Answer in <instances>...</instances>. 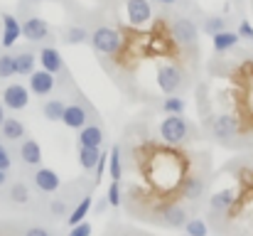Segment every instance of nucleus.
Masks as SVG:
<instances>
[{
    "label": "nucleus",
    "instance_id": "19",
    "mask_svg": "<svg viewBox=\"0 0 253 236\" xmlns=\"http://www.w3.org/2000/svg\"><path fill=\"white\" fill-rule=\"evenodd\" d=\"M0 138H5L10 143H20L25 138V123L20 118H7L5 116V121L0 126Z\"/></svg>",
    "mask_w": 253,
    "mask_h": 236
},
{
    "label": "nucleus",
    "instance_id": "17",
    "mask_svg": "<svg viewBox=\"0 0 253 236\" xmlns=\"http://www.w3.org/2000/svg\"><path fill=\"white\" fill-rule=\"evenodd\" d=\"M103 128L96 126V123H86L84 128H79V145H86V148H101L103 145Z\"/></svg>",
    "mask_w": 253,
    "mask_h": 236
},
{
    "label": "nucleus",
    "instance_id": "5",
    "mask_svg": "<svg viewBox=\"0 0 253 236\" xmlns=\"http://www.w3.org/2000/svg\"><path fill=\"white\" fill-rule=\"evenodd\" d=\"M182 72L174 67V64H158V72H155V81H158V86H160V91L163 94H177L179 89H182Z\"/></svg>",
    "mask_w": 253,
    "mask_h": 236
},
{
    "label": "nucleus",
    "instance_id": "27",
    "mask_svg": "<svg viewBox=\"0 0 253 236\" xmlns=\"http://www.w3.org/2000/svg\"><path fill=\"white\" fill-rule=\"evenodd\" d=\"M221 30H226V20L221 17V15H209V17H204V22H202V32L204 35H216V32H221Z\"/></svg>",
    "mask_w": 253,
    "mask_h": 236
},
{
    "label": "nucleus",
    "instance_id": "28",
    "mask_svg": "<svg viewBox=\"0 0 253 236\" xmlns=\"http://www.w3.org/2000/svg\"><path fill=\"white\" fill-rule=\"evenodd\" d=\"M182 229L189 236H209V227H207L204 219H187V224Z\"/></svg>",
    "mask_w": 253,
    "mask_h": 236
},
{
    "label": "nucleus",
    "instance_id": "3",
    "mask_svg": "<svg viewBox=\"0 0 253 236\" xmlns=\"http://www.w3.org/2000/svg\"><path fill=\"white\" fill-rule=\"evenodd\" d=\"M169 32L174 37V42L179 47H197L199 40V27L189 20V17H174L169 22Z\"/></svg>",
    "mask_w": 253,
    "mask_h": 236
},
{
    "label": "nucleus",
    "instance_id": "26",
    "mask_svg": "<svg viewBox=\"0 0 253 236\" xmlns=\"http://www.w3.org/2000/svg\"><path fill=\"white\" fill-rule=\"evenodd\" d=\"M108 172H111V180L121 182L123 180V165H121V148L113 145V150L108 153Z\"/></svg>",
    "mask_w": 253,
    "mask_h": 236
},
{
    "label": "nucleus",
    "instance_id": "18",
    "mask_svg": "<svg viewBox=\"0 0 253 236\" xmlns=\"http://www.w3.org/2000/svg\"><path fill=\"white\" fill-rule=\"evenodd\" d=\"M239 32H234V30H221V32H216V35H211V47H214V52L216 54H224V52H229V49H234L236 45H239Z\"/></svg>",
    "mask_w": 253,
    "mask_h": 236
},
{
    "label": "nucleus",
    "instance_id": "8",
    "mask_svg": "<svg viewBox=\"0 0 253 236\" xmlns=\"http://www.w3.org/2000/svg\"><path fill=\"white\" fill-rule=\"evenodd\" d=\"M204 192H207V182L199 175H187L177 185V194L182 199H187V202H199L204 197Z\"/></svg>",
    "mask_w": 253,
    "mask_h": 236
},
{
    "label": "nucleus",
    "instance_id": "35",
    "mask_svg": "<svg viewBox=\"0 0 253 236\" xmlns=\"http://www.w3.org/2000/svg\"><path fill=\"white\" fill-rule=\"evenodd\" d=\"M93 234V227L88 224V222H82V224H74V227H69V236H91Z\"/></svg>",
    "mask_w": 253,
    "mask_h": 236
},
{
    "label": "nucleus",
    "instance_id": "7",
    "mask_svg": "<svg viewBox=\"0 0 253 236\" xmlns=\"http://www.w3.org/2000/svg\"><path fill=\"white\" fill-rule=\"evenodd\" d=\"M30 103V89L22 84H7L2 89V106L10 111H22Z\"/></svg>",
    "mask_w": 253,
    "mask_h": 236
},
{
    "label": "nucleus",
    "instance_id": "39",
    "mask_svg": "<svg viewBox=\"0 0 253 236\" xmlns=\"http://www.w3.org/2000/svg\"><path fill=\"white\" fill-rule=\"evenodd\" d=\"M106 207H108V202H106V199H101V202L96 204V214H101V212H103Z\"/></svg>",
    "mask_w": 253,
    "mask_h": 236
},
{
    "label": "nucleus",
    "instance_id": "37",
    "mask_svg": "<svg viewBox=\"0 0 253 236\" xmlns=\"http://www.w3.org/2000/svg\"><path fill=\"white\" fill-rule=\"evenodd\" d=\"M10 167H12V157H10V153H7V148L0 143V170L7 172Z\"/></svg>",
    "mask_w": 253,
    "mask_h": 236
},
{
    "label": "nucleus",
    "instance_id": "6",
    "mask_svg": "<svg viewBox=\"0 0 253 236\" xmlns=\"http://www.w3.org/2000/svg\"><path fill=\"white\" fill-rule=\"evenodd\" d=\"M32 185H35V189L42 192V194H57L59 187H62V180H59V175H57L54 170L40 165V167L32 172Z\"/></svg>",
    "mask_w": 253,
    "mask_h": 236
},
{
    "label": "nucleus",
    "instance_id": "38",
    "mask_svg": "<svg viewBox=\"0 0 253 236\" xmlns=\"http://www.w3.org/2000/svg\"><path fill=\"white\" fill-rule=\"evenodd\" d=\"M22 236H54L47 227H30V229H25V234Z\"/></svg>",
    "mask_w": 253,
    "mask_h": 236
},
{
    "label": "nucleus",
    "instance_id": "31",
    "mask_svg": "<svg viewBox=\"0 0 253 236\" xmlns=\"http://www.w3.org/2000/svg\"><path fill=\"white\" fill-rule=\"evenodd\" d=\"M106 202H108V207H121V182H116V180H111V185H108V189H106Z\"/></svg>",
    "mask_w": 253,
    "mask_h": 236
},
{
    "label": "nucleus",
    "instance_id": "2",
    "mask_svg": "<svg viewBox=\"0 0 253 236\" xmlns=\"http://www.w3.org/2000/svg\"><path fill=\"white\" fill-rule=\"evenodd\" d=\"M88 42H91V47H93L98 54H103V57H116V54L121 52V47H123V35H121L116 27L101 25V27H96V30L88 35Z\"/></svg>",
    "mask_w": 253,
    "mask_h": 236
},
{
    "label": "nucleus",
    "instance_id": "43",
    "mask_svg": "<svg viewBox=\"0 0 253 236\" xmlns=\"http://www.w3.org/2000/svg\"><path fill=\"white\" fill-rule=\"evenodd\" d=\"M30 2H37V0H30Z\"/></svg>",
    "mask_w": 253,
    "mask_h": 236
},
{
    "label": "nucleus",
    "instance_id": "11",
    "mask_svg": "<svg viewBox=\"0 0 253 236\" xmlns=\"http://www.w3.org/2000/svg\"><path fill=\"white\" fill-rule=\"evenodd\" d=\"M37 62L42 64L44 72H49V74H54V77L67 72V67H64V57H62V52H59L57 47H42L40 54H37Z\"/></svg>",
    "mask_w": 253,
    "mask_h": 236
},
{
    "label": "nucleus",
    "instance_id": "41",
    "mask_svg": "<svg viewBox=\"0 0 253 236\" xmlns=\"http://www.w3.org/2000/svg\"><path fill=\"white\" fill-rule=\"evenodd\" d=\"M2 121H5V108H2V103H0V126H2Z\"/></svg>",
    "mask_w": 253,
    "mask_h": 236
},
{
    "label": "nucleus",
    "instance_id": "24",
    "mask_svg": "<svg viewBox=\"0 0 253 236\" xmlns=\"http://www.w3.org/2000/svg\"><path fill=\"white\" fill-rule=\"evenodd\" d=\"M64 108H67V103H64L62 98H47V101H44V106H42V116H44L47 121L57 123V121H62Z\"/></svg>",
    "mask_w": 253,
    "mask_h": 236
},
{
    "label": "nucleus",
    "instance_id": "34",
    "mask_svg": "<svg viewBox=\"0 0 253 236\" xmlns=\"http://www.w3.org/2000/svg\"><path fill=\"white\" fill-rule=\"evenodd\" d=\"M106 167H108V153H98V162H96V167H93V180L98 182L101 177H103V172H106Z\"/></svg>",
    "mask_w": 253,
    "mask_h": 236
},
{
    "label": "nucleus",
    "instance_id": "1",
    "mask_svg": "<svg viewBox=\"0 0 253 236\" xmlns=\"http://www.w3.org/2000/svg\"><path fill=\"white\" fill-rule=\"evenodd\" d=\"M160 138L168 143V145H182L187 143L192 136H194V128L192 123L184 118V113H168L163 121H160Z\"/></svg>",
    "mask_w": 253,
    "mask_h": 236
},
{
    "label": "nucleus",
    "instance_id": "15",
    "mask_svg": "<svg viewBox=\"0 0 253 236\" xmlns=\"http://www.w3.org/2000/svg\"><path fill=\"white\" fill-rule=\"evenodd\" d=\"M17 155L22 160V165H27V167H40L42 165V145L37 143V141H32V138H27V141H20V148H17Z\"/></svg>",
    "mask_w": 253,
    "mask_h": 236
},
{
    "label": "nucleus",
    "instance_id": "33",
    "mask_svg": "<svg viewBox=\"0 0 253 236\" xmlns=\"http://www.w3.org/2000/svg\"><path fill=\"white\" fill-rule=\"evenodd\" d=\"M49 214H52V219L67 217V214H69V212H67V199H64V197H54V199L49 202Z\"/></svg>",
    "mask_w": 253,
    "mask_h": 236
},
{
    "label": "nucleus",
    "instance_id": "36",
    "mask_svg": "<svg viewBox=\"0 0 253 236\" xmlns=\"http://www.w3.org/2000/svg\"><path fill=\"white\" fill-rule=\"evenodd\" d=\"M236 32H239V37H241V40H253V25L249 22V20H241Z\"/></svg>",
    "mask_w": 253,
    "mask_h": 236
},
{
    "label": "nucleus",
    "instance_id": "20",
    "mask_svg": "<svg viewBox=\"0 0 253 236\" xmlns=\"http://www.w3.org/2000/svg\"><path fill=\"white\" fill-rule=\"evenodd\" d=\"M234 202H236V192L231 187H226V189H219L209 197V209L211 212H226V209H231Z\"/></svg>",
    "mask_w": 253,
    "mask_h": 236
},
{
    "label": "nucleus",
    "instance_id": "42",
    "mask_svg": "<svg viewBox=\"0 0 253 236\" xmlns=\"http://www.w3.org/2000/svg\"><path fill=\"white\" fill-rule=\"evenodd\" d=\"M158 2H163V5H172V2H177V0H158Z\"/></svg>",
    "mask_w": 253,
    "mask_h": 236
},
{
    "label": "nucleus",
    "instance_id": "40",
    "mask_svg": "<svg viewBox=\"0 0 253 236\" xmlns=\"http://www.w3.org/2000/svg\"><path fill=\"white\" fill-rule=\"evenodd\" d=\"M5 185H7V172L0 170V187H5Z\"/></svg>",
    "mask_w": 253,
    "mask_h": 236
},
{
    "label": "nucleus",
    "instance_id": "13",
    "mask_svg": "<svg viewBox=\"0 0 253 236\" xmlns=\"http://www.w3.org/2000/svg\"><path fill=\"white\" fill-rule=\"evenodd\" d=\"M20 25H22V37L30 40V42H42V40L49 37V25H47V20H42V17H37V15L27 17V20L20 22Z\"/></svg>",
    "mask_w": 253,
    "mask_h": 236
},
{
    "label": "nucleus",
    "instance_id": "4",
    "mask_svg": "<svg viewBox=\"0 0 253 236\" xmlns=\"http://www.w3.org/2000/svg\"><path fill=\"white\" fill-rule=\"evenodd\" d=\"M211 136L216 138V141H221V143H231L234 138H239V118H234V116H229V113H219V116H214L211 118Z\"/></svg>",
    "mask_w": 253,
    "mask_h": 236
},
{
    "label": "nucleus",
    "instance_id": "22",
    "mask_svg": "<svg viewBox=\"0 0 253 236\" xmlns=\"http://www.w3.org/2000/svg\"><path fill=\"white\" fill-rule=\"evenodd\" d=\"M88 212H91V194H84L77 204H74V209L67 214V227H74V224H82L86 217H88Z\"/></svg>",
    "mask_w": 253,
    "mask_h": 236
},
{
    "label": "nucleus",
    "instance_id": "44",
    "mask_svg": "<svg viewBox=\"0 0 253 236\" xmlns=\"http://www.w3.org/2000/svg\"><path fill=\"white\" fill-rule=\"evenodd\" d=\"M184 236H189V234H184Z\"/></svg>",
    "mask_w": 253,
    "mask_h": 236
},
{
    "label": "nucleus",
    "instance_id": "9",
    "mask_svg": "<svg viewBox=\"0 0 253 236\" xmlns=\"http://www.w3.org/2000/svg\"><path fill=\"white\" fill-rule=\"evenodd\" d=\"M88 118H91V113H88L84 101H74V103H67L64 116H62V123L67 128H72V131H79V128H84L86 123H88Z\"/></svg>",
    "mask_w": 253,
    "mask_h": 236
},
{
    "label": "nucleus",
    "instance_id": "30",
    "mask_svg": "<svg viewBox=\"0 0 253 236\" xmlns=\"http://www.w3.org/2000/svg\"><path fill=\"white\" fill-rule=\"evenodd\" d=\"M163 111L165 113H184L187 111V103H184V98H179L177 94H172V96H168L163 101Z\"/></svg>",
    "mask_w": 253,
    "mask_h": 236
},
{
    "label": "nucleus",
    "instance_id": "10",
    "mask_svg": "<svg viewBox=\"0 0 253 236\" xmlns=\"http://www.w3.org/2000/svg\"><path fill=\"white\" fill-rule=\"evenodd\" d=\"M126 17L133 27H145L153 17V7L148 0H128L126 2Z\"/></svg>",
    "mask_w": 253,
    "mask_h": 236
},
{
    "label": "nucleus",
    "instance_id": "14",
    "mask_svg": "<svg viewBox=\"0 0 253 236\" xmlns=\"http://www.w3.org/2000/svg\"><path fill=\"white\" fill-rule=\"evenodd\" d=\"M158 217H163L160 222L165 224V227H172V229H182L184 224H187V212L179 207V204H172V202H165L160 209H158Z\"/></svg>",
    "mask_w": 253,
    "mask_h": 236
},
{
    "label": "nucleus",
    "instance_id": "23",
    "mask_svg": "<svg viewBox=\"0 0 253 236\" xmlns=\"http://www.w3.org/2000/svg\"><path fill=\"white\" fill-rule=\"evenodd\" d=\"M7 197H10V202L12 204H17V207H25V204H30V197H32V192H30V187L25 185V182H12L10 185V189H7Z\"/></svg>",
    "mask_w": 253,
    "mask_h": 236
},
{
    "label": "nucleus",
    "instance_id": "32",
    "mask_svg": "<svg viewBox=\"0 0 253 236\" xmlns=\"http://www.w3.org/2000/svg\"><path fill=\"white\" fill-rule=\"evenodd\" d=\"M15 77V57L12 54H0V79Z\"/></svg>",
    "mask_w": 253,
    "mask_h": 236
},
{
    "label": "nucleus",
    "instance_id": "25",
    "mask_svg": "<svg viewBox=\"0 0 253 236\" xmlns=\"http://www.w3.org/2000/svg\"><path fill=\"white\" fill-rule=\"evenodd\" d=\"M98 153L101 148H86V145H79V165L84 172H93L96 162H98Z\"/></svg>",
    "mask_w": 253,
    "mask_h": 236
},
{
    "label": "nucleus",
    "instance_id": "29",
    "mask_svg": "<svg viewBox=\"0 0 253 236\" xmlns=\"http://www.w3.org/2000/svg\"><path fill=\"white\" fill-rule=\"evenodd\" d=\"M86 40H88V32H86L84 27H67V32H64V42L67 45H84Z\"/></svg>",
    "mask_w": 253,
    "mask_h": 236
},
{
    "label": "nucleus",
    "instance_id": "16",
    "mask_svg": "<svg viewBox=\"0 0 253 236\" xmlns=\"http://www.w3.org/2000/svg\"><path fill=\"white\" fill-rule=\"evenodd\" d=\"M2 47L7 49V47H12L20 37H22V25H20V20L15 17V15H10V12H5L2 17Z\"/></svg>",
    "mask_w": 253,
    "mask_h": 236
},
{
    "label": "nucleus",
    "instance_id": "12",
    "mask_svg": "<svg viewBox=\"0 0 253 236\" xmlns=\"http://www.w3.org/2000/svg\"><path fill=\"white\" fill-rule=\"evenodd\" d=\"M54 86H57V79L54 74H49V72H44V69H35L32 74H30V94H35V96H49L52 91H54Z\"/></svg>",
    "mask_w": 253,
    "mask_h": 236
},
{
    "label": "nucleus",
    "instance_id": "21",
    "mask_svg": "<svg viewBox=\"0 0 253 236\" xmlns=\"http://www.w3.org/2000/svg\"><path fill=\"white\" fill-rule=\"evenodd\" d=\"M12 57H15V74L30 77V74L35 72V64H37V54H35V52L22 49V52H17V54H12Z\"/></svg>",
    "mask_w": 253,
    "mask_h": 236
}]
</instances>
